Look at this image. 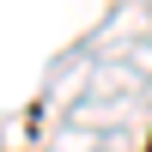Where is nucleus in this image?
Listing matches in <instances>:
<instances>
[{"label":"nucleus","instance_id":"1","mask_svg":"<svg viewBox=\"0 0 152 152\" xmlns=\"http://www.w3.org/2000/svg\"><path fill=\"white\" fill-rule=\"evenodd\" d=\"M146 152H152V134H146Z\"/></svg>","mask_w":152,"mask_h":152}]
</instances>
